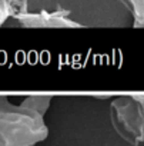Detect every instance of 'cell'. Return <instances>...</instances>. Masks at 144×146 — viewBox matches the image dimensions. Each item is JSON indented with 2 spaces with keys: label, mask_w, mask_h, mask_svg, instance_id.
<instances>
[{
  "label": "cell",
  "mask_w": 144,
  "mask_h": 146,
  "mask_svg": "<svg viewBox=\"0 0 144 146\" xmlns=\"http://www.w3.org/2000/svg\"><path fill=\"white\" fill-rule=\"evenodd\" d=\"M110 117L124 140L135 146L144 142V110L131 95L118 96L111 102Z\"/></svg>",
  "instance_id": "6da1fadb"
},
{
  "label": "cell",
  "mask_w": 144,
  "mask_h": 146,
  "mask_svg": "<svg viewBox=\"0 0 144 146\" xmlns=\"http://www.w3.org/2000/svg\"><path fill=\"white\" fill-rule=\"evenodd\" d=\"M123 5L131 12L138 26H144V0H121Z\"/></svg>",
  "instance_id": "7a4b0ae2"
},
{
  "label": "cell",
  "mask_w": 144,
  "mask_h": 146,
  "mask_svg": "<svg viewBox=\"0 0 144 146\" xmlns=\"http://www.w3.org/2000/svg\"><path fill=\"white\" fill-rule=\"evenodd\" d=\"M138 146H141V145H138Z\"/></svg>",
  "instance_id": "3957f363"
}]
</instances>
